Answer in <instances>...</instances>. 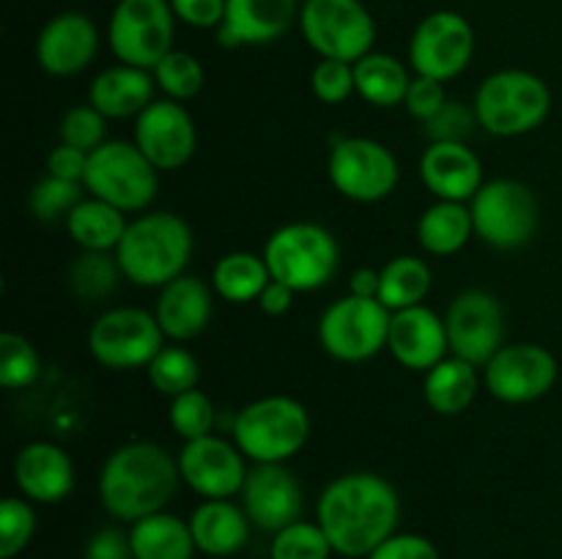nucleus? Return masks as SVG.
Listing matches in <instances>:
<instances>
[{
    "label": "nucleus",
    "mask_w": 562,
    "mask_h": 559,
    "mask_svg": "<svg viewBox=\"0 0 562 559\" xmlns=\"http://www.w3.org/2000/svg\"><path fill=\"white\" fill-rule=\"evenodd\" d=\"M379 269L360 266L349 280V294L360 299H379Z\"/></svg>",
    "instance_id": "52"
},
{
    "label": "nucleus",
    "mask_w": 562,
    "mask_h": 559,
    "mask_svg": "<svg viewBox=\"0 0 562 559\" xmlns=\"http://www.w3.org/2000/svg\"><path fill=\"white\" fill-rule=\"evenodd\" d=\"M228 0H170L176 20L190 27H220Z\"/></svg>",
    "instance_id": "48"
},
{
    "label": "nucleus",
    "mask_w": 562,
    "mask_h": 559,
    "mask_svg": "<svg viewBox=\"0 0 562 559\" xmlns=\"http://www.w3.org/2000/svg\"><path fill=\"white\" fill-rule=\"evenodd\" d=\"M165 340L157 316L143 307H110L88 329V351L108 370H146Z\"/></svg>",
    "instance_id": "11"
},
{
    "label": "nucleus",
    "mask_w": 562,
    "mask_h": 559,
    "mask_svg": "<svg viewBox=\"0 0 562 559\" xmlns=\"http://www.w3.org/2000/svg\"><path fill=\"white\" fill-rule=\"evenodd\" d=\"M558 360L538 343H505L483 365V387L499 403H532L558 384Z\"/></svg>",
    "instance_id": "15"
},
{
    "label": "nucleus",
    "mask_w": 562,
    "mask_h": 559,
    "mask_svg": "<svg viewBox=\"0 0 562 559\" xmlns=\"http://www.w3.org/2000/svg\"><path fill=\"white\" fill-rule=\"evenodd\" d=\"M135 146L159 173L184 168L198 146L190 110L173 99H154L135 118Z\"/></svg>",
    "instance_id": "18"
},
{
    "label": "nucleus",
    "mask_w": 562,
    "mask_h": 559,
    "mask_svg": "<svg viewBox=\"0 0 562 559\" xmlns=\"http://www.w3.org/2000/svg\"><path fill=\"white\" fill-rule=\"evenodd\" d=\"M409 71L398 58L387 53L371 49L355 64V88L362 102L373 104L379 110H390L404 104L409 91Z\"/></svg>",
    "instance_id": "32"
},
{
    "label": "nucleus",
    "mask_w": 562,
    "mask_h": 559,
    "mask_svg": "<svg viewBox=\"0 0 562 559\" xmlns=\"http://www.w3.org/2000/svg\"><path fill=\"white\" fill-rule=\"evenodd\" d=\"M272 274H269L263 255L247 250L225 252L212 269V288L220 299L228 305H247L258 301L261 290L267 288Z\"/></svg>",
    "instance_id": "33"
},
{
    "label": "nucleus",
    "mask_w": 562,
    "mask_h": 559,
    "mask_svg": "<svg viewBox=\"0 0 562 559\" xmlns=\"http://www.w3.org/2000/svg\"><path fill=\"white\" fill-rule=\"evenodd\" d=\"M475 126H477L475 107H467V104L448 99V104H445V107L426 124V135L431 137V142L434 140L467 142V137L475 132Z\"/></svg>",
    "instance_id": "45"
},
{
    "label": "nucleus",
    "mask_w": 562,
    "mask_h": 559,
    "mask_svg": "<svg viewBox=\"0 0 562 559\" xmlns=\"http://www.w3.org/2000/svg\"><path fill=\"white\" fill-rule=\"evenodd\" d=\"M42 376L36 345L20 332L0 334V384L3 389H27Z\"/></svg>",
    "instance_id": "38"
},
{
    "label": "nucleus",
    "mask_w": 562,
    "mask_h": 559,
    "mask_svg": "<svg viewBox=\"0 0 562 559\" xmlns=\"http://www.w3.org/2000/svg\"><path fill=\"white\" fill-rule=\"evenodd\" d=\"M121 274L115 252H80L69 266V288L82 301H102L119 288Z\"/></svg>",
    "instance_id": "35"
},
{
    "label": "nucleus",
    "mask_w": 562,
    "mask_h": 559,
    "mask_svg": "<svg viewBox=\"0 0 562 559\" xmlns=\"http://www.w3.org/2000/svg\"><path fill=\"white\" fill-rule=\"evenodd\" d=\"M86 197V184L80 181H66L58 175H44L33 184L27 206L38 223H58L71 214V208Z\"/></svg>",
    "instance_id": "39"
},
{
    "label": "nucleus",
    "mask_w": 562,
    "mask_h": 559,
    "mask_svg": "<svg viewBox=\"0 0 562 559\" xmlns=\"http://www.w3.org/2000/svg\"><path fill=\"white\" fill-rule=\"evenodd\" d=\"M130 543L135 559H192L198 551L190 521L165 510L135 521L130 529Z\"/></svg>",
    "instance_id": "30"
},
{
    "label": "nucleus",
    "mask_w": 562,
    "mask_h": 559,
    "mask_svg": "<svg viewBox=\"0 0 562 559\" xmlns=\"http://www.w3.org/2000/svg\"><path fill=\"white\" fill-rule=\"evenodd\" d=\"M379 301L390 312L423 305L431 290V269L417 255H398L379 269Z\"/></svg>",
    "instance_id": "34"
},
{
    "label": "nucleus",
    "mask_w": 562,
    "mask_h": 559,
    "mask_svg": "<svg viewBox=\"0 0 562 559\" xmlns=\"http://www.w3.org/2000/svg\"><path fill=\"white\" fill-rule=\"evenodd\" d=\"M179 458L162 444L137 438L113 449L102 464L99 502L115 521L135 524L146 515L162 513L179 491Z\"/></svg>",
    "instance_id": "2"
},
{
    "label": "nucleus",
    "mask_w": 562,
    "mask_h": 559,
    "mask_svg": "<svg viewBox=\"0 0 562 559\" xmlns=\"http://www.w3.org/2000/svg\"><path fill=\"white\" fill-rule=\"evenodd\" d=\"M214 312V288L195 274H181L159 288L154 316L159 329L173 343H187L206 332Z\"/></svg>",
    "instance_id": "24"
},
{
    "label": "nucleus",
    "mask_w": 562,
    "mask_h": 559,
    "mask_svg": "<svg viewBox=\"0 0 562 559\" xmlns=\"http://www.w3.org/2000/svg\"><path fill=\"white\" fill-rule=\"evenodd\" d=\"M250 518L231 499H203L190 515L195 548L206 557H234L250 540Z\"/></svg>",
    "instance_id": "27"
},
{
    "label": "nucleus",
    "mask_w": 562,
    "mask_h": 559,
    "mask_svg": "<svg viewBox=\"0 0 562 559\" xmlns=\"http://www.w3.org/2000/svg\"><path fill=\"white\" fill-rule=\"evenodd\" d=\"M157 82L148 69L115 64L99 71L88 88V104L99 110L108 121L137 118L154 102Z\"/></svg>",
    "instance_id": "26"
},
{
    "label": "nucleus",
    "mask_w": 562,
    "mask_h": 559,
    "mask_svg": "<svg viewBox=\"0 0 562 559\" xmlns=\"http://www.w3.org/2000/svg\"><path fill=\"white\" fill-rule=\"evenodd\" d=\"M14 486L27 502L58 504L75 491V464L53 442H31L14 458Z\"/></svg>",
    "instance_id": "25"
},
{
    "label": "nucleus",
    "mask_w": 562,
    "mask_h": 559,
    "mask_svg": "<svg viewBox=\"0 0 562 559\" xmlns=\"http://www.w3.org/2000/svg\"><path fill=\"white\" fill-rule=\"evenodd\" d=\"M261 255L272 280L296 294L324 288L340 266L338 239L318 223L280 225L267 239Z\"/></svg>",
    "instance_id": "6"
},
{
    "label": "nucleus",
    "mask_w": 562,
    "mask_h": 559,
    "mask_svg": "<svg viewBox=\"0 0 562 559\" xmlns=\"http://www.w3.org/2000/svg\"><path fill=\"white\" fill-rule=\"evenodd\" d=\"M195 236L187 219L173 212H143L130 219L115 261L121 274L137 288H162L181 277L192 258Z\"/></svg>",
    "instance_id": "3"
},
{
    "label": "nucleus",
    "mask_w": 562,
    "mask_h": 559,
    "mask_svg": "<svg viewBox=\"0 0 562 559\" xmlns=\"http://www.w3.org/2000/svg\"><path fill=\"white\" fill-rule=\"evenodd\" d=\"M88 157H91V153L82 151V148L69 146V142H58L47 157V173L66 181H80L82 184L88 170Z\"/></svg>",
    "instance_id": "50"
},
{
    "label": "nucleus",
    "mask_w": 562,
    "mask_h": 559,
    "mask_svg": "<svg viewBox=\"0 0 562 559\" xmlns=\"http://www.w3.org/2000/svg\"><path fill=\"white\" fill-rule=\"evenodd\" d=\"M82 184L88 195L124 214H143L159 192V170L148 162L135 140H108L88 157Z\"/></svg>",
    "instance_id": "7"
},
{
    "label": "nucleus",
    "mask_w": 562,
    "mask_h": 559,
    "mask_svg": "<svg viewBox=\"0 0 562 559\" xmlns=\"http://www.w3.org/2000/svg\"><path fill=\"white\" fill-rule=\"evenodd\" d=\"M390 318L379 299L346 294L318 318V343L338 362H366L387 349Z\"/></svg>",
    "instance_id": "13"
},
{
    "label": "nucleus",
    "mask_w": 562,
    "mask_h": 559,
    "mask_svg": "<svg viewBox=\"0 0 562 559\" xmlns=\"http://www.w3.org/2000/svg\"><path fill=\"white\" fill-rule=\"evenodd\" d=\"M64 223L66 233L82 252H115V247L124 239L130 219L121 208L88 195L71 208Z\"/></svg>",
    "instance_id": "29"
},
{
    "label": "nucleus",
    "mask_w": 562,
    "mask_h": 559,
    "mask_svg": "<svg viewBox=\"0 0 562 559\" xmlns=\"http://www.w3.org/2000/svg\"><path fill=\"white\" fill-rule=\"evenodd\" d=\"M151 75L159 91L165 93V99H173V102H190L203 91V82H206L201 60L187 53V49H170L154 66Z\"/></svg>",
    "instance_id": "37"
},
{
    "label": "nucleus",
    "mask_w": 562,
    "mask_h": 559,
    "mask_svg": "<svg viewBox=\"0 0 562 559\" xmlns=\"http://www.w3.org/2000/svg\"><path fill=\"white\" fill-rule=\"evenodd\" d=\"M475 236L470 203L437 201L417 219V241L426 252L437 258L456 255Z\"/></svg>",
    "instance_id": "31"
},
{
    "label": "nucleus",
    "mask_w": 562,
    "mask_h": 559,
    "mask_svg": "<svg viewBox=\"0 0 562 559\" xmlns=\"http://www.w3.org/2000/svg\"><path fill=\"white\" fill-rule=\"evenodd\" d=\"M450 354L483 367L505 345L503 301L483 288H467L445 312Z\"/></svg>",
    "instance_id": "16"
},
{
    "label": "nucleus",
    "mask_w": 562,
    "mask_h": 559,
    "mask_svg": "<svg viewBox=\"0 0 562 559\" xmlns=\"http://www.w3.org/2000/svg\"><path fill=\"white\" fill-rule=\"evenodd\" d=\"M387 351L406 370L428 373L445 356H450L445 318H439L426 305L393 312V318H390Z\"/></svg>",
    "instance_id": "21"
},
{
    "label": "nucleus",
    "mask_w": 562,
    "mask_h": 559,
    "mask_svg": "<svg viewBox=\"0 0 562 559\" xmlns=\"http://www.w3.org/2000/svg\"><path fill=\"white\" fill-rule=\"evenodd\" d=\"M176 14L170 0H119L108 38L119 64L151 71L173 49Z\"/></svg>",
    "instance_id": "12"
},
{
    "label": "nucleus",
    "mask_w": 562,
    "mask_h": 559,
    "mask_svg": "<svg viewBox=\"0 0 562 559\" xmlns=\"http://www.w3.org/2000/svg\"><path fill=\"white\" fill-rule=\"evenodd\" d=\"M231 433L252 464H285L300 455L311 438V414L300 400L267 395L236 411Z\"/></svg>",
    "instance_id": "4"
},
{
    "label": "nucleus",
    "mask_w": 562,
    "mask_h": 559,
    "mask_svg": "<svg viewBox=\"0 0 562 559\" xmlns=\"http://www.w3.org/2000/svg\"><path fill=\"white\" fill-rule=\"evenodd\" d=\"M99 33L82 11H60L36 36V64L49 77H75L93 64Z\"/></svg>",
    "instance_id": "20"
},
{
    "label": "nucleus",
    "mask_w": 562,
    "mask_h": 559,
    "mask_svg": "<svg viewBox=\"0 0 562 559\" xmlns=\"http://www.w3.org/2000/svg\"><path fill=\"white\" fill-rule=\"evenodd\" d=\"M300 0H228L217 44L234 49L278 42L300 20Z\"/></svg>",
    "instance_id": "22"
},
{
    "label": "nucleus",
    "mask_w": 562,
    "mask_h": 559,
    "mask_svg": "<svg viewBox=\"0 0 562 559\" xmlns=\"http://www.w3.org/2000/svg\"><path fill=\"white\" fill-rule=\"evenodd\" d=\"M448 104V93H445V82L431 80V77L415 75L409 82V91H406L404 107L420 124H428L439 110Z\"/></svg>",
    "instance_id": "46"
},
{
    "label": "nucleus",
    "mask_w": 562,
    "mask_h": 559,
    "mask_svg": "<svg viewBox=\"0 0 562 559\" xmlns=\"http://www.w3.org/2000/svg\"><path fill=\"white\" fill-rule=\"evenodd\" d=\"M420 179L437 201L470 203L486 181L483 162L467 142L434 140L420 157Z\"/></svg>",
    "instance_id": "23"
},
{
    "label": "nucleus",
    "mask_w": 562,
    "mask_h": 559,
    "mask_svg": "<svg viewBox=\"0 0 562 559\" xmlns=\"http://www.w3.org/2000/svg\"><path fill=\"white\" fill-rule=\"evenodd\" d=\"M294 294L296 290H291L289 285L278 283V280H269V285L258 296V307L267 316H285L291 310V305H294Z\"/></svg>",
    "instance_id": "51"
},
{
    "label": "nucleus",
    "mask_w": 562,
    "mask_h": 559,
    "mask_svg": "<svg viewBox=\"0 0 562 559\" xmlns=\"http://www.w3.org/2000/svg\"><path fill=\"white\" fill-rule=\"evenodd\" d=\"M36 535V513L25 497H5L0 504V559H14Z\"/></svg>",
    "instance_id": "42"
},
{
    "label": "nucleus",
    "mask_w": 562,
    "mask_h": 559,
    "mask_svg": "<svg viewBox=\"0 0 562 559\" xmlns=\"http://www.w3.org/2000/svg\"><path fill=\"white\" fill-rule=\"evenodd\" d=\"M366 559H442V554L428 537L412 535V532H395Z\"/></svg>",
    "instance_id": "47"
},
{
    "label": "nucleus",
    "mask_w": 562,
    "mask_h": 559,
    "mask_svg": "<svg viewBox=\"0 0 562 559\" xmlns=\"http://www.w3.org/2000/svg\"><path fill=\"white\" fill-rule=\"evenodd\" d=\"M168 422L184 442H192V438L212 436L214 425H217V409H214L212 398L195 387L170 398Z\"/></svg>",
    "instance_id": "40"
},
{
    "label": "nucleus",
    "mask_w": 562,
    "mask_h": 559,
    "mask_svg": "<svg viewBox=\"0 0 562 559\" xmlns=\"http://www.w3.org/2000/svg\"><path fill=\"white\" fill-rule=\"evenodd\" d=\"M329 554L335 551L318 521H294L269 543V559H329Z\"/></svg>",
    "instance_id": "41"
},
{
    "label": "nucleus",
    "mask_w": 562,
    "mask_h": 559,
    "mask_svg": "<svg viewBox=\"0 0 562 559\" xmlns=\"http://www.w3.org/2000/svg\"><path fill=\"white\" fill-rule=\"evenodd\" d=\"M82 559H135L130 532L119 529V526H104V529L93 532L88 537Z\"/></svg>",
    "instance_id": "49"
},
{
    "label": "nucleus",
    "mask_w": 562,
    "mask_h": 559,
    "mask_svg": "<svg viewBox=\"0 0 562 559\" xmlns=\"http://www.w3.org/2000/svg\"><path fill=\"white\" fill-rule=\"evenodd\" d=\"M329 184L355 203H379L395 192L401 164L384 142L373 137H335L327 159Z\"/></svg>",
    "instance_id": "10"
},
{
    "label": "nucleus",
    "mask_w": 562,
    "mask_h": 559,
    "mask_svg": "<svg viewBox=\"0 0 562 559\" xmlns=\"http://www.w3.org/2000/svg\"><path fill=\"white\" fill-rule=\"evenodd\" d=\"M401 518V497L390 480L373 471H349L329 482L316 502V521L335 554L366 559Z\"/></svg>",
    "instance_id": "1"
},
{
    "label": "nucleus",
    "mask_w": 562,
    "mask_h": 559,
    "mask_svg": "<svg viewBox=\"0 0 562 559\" xmlns=\"http://www.w3.org/2000/svg\"><path fill=\"white\" fill-rule=\"evenodd\" d=\"M311 88L322 104H344L351 93H357L355 64L322 58L311 75Z\"/></svg>",
    "instance_id": "44"
},
{
    "label": "nucleus",
    "mask_w": 562,
    "mask_h": 559,
    "mask_svg": "<svg viewBox=\"0 0 562 559\" xmlns=\"http://www.w3.org/2000/svg\"><path fill=\"white\" fill-rule=\"evenodd\" d=\"M475 55V31L459 11H434L415 27L409 66L415 75L448 82L464 75Z\"/></svg>",
    "instance_id": "14"
},
{
    "label": "nucleus",
    "mask_w": 562,
    "mask_h": 559,
    "mask_svg": "<svg viewBox=\"0 0 562 559\" xmlns=\"http://www.w3.org/2000/svg\"><path fill=\"white\" fill-rule=\"evenodd\" d=\"M146 376L151 381V387L159 395H168L176 398L181 392H190L201 381V365H198V356L192 354L184 345H165L146 367Z\"/></svg>",
    "instance_id": "36"
},
{
    "label": "nucleus",
    "mask_w": 562,
    "mask_h": 559,
    "mask_svg": "<svg viewBox=\"0 0 562 559\" xmlns=\"http://www.w3.org/2000/svg\"><path fill=\"white\" fill-rule=\"evenodd\" d=\"M477 239L494 250H519L536 236L541 206L525 181L492 179L470 201Z\"/></svg>",
    "instance_id": "8"
},
{
    "label": "nucleus",
    "mask_w": 562,
    "mask_h": 559,
    "mask_svg": "<svg viewBox=\"0 0 562 559\" xmlns=\"http://www.w3.org/2000/svg\"><path fill=\"white\" fill-rule=\"evenodd\" d=\"M239 497L250 524L272 535L300 521L305 507L300 480L285 464L252 466Z\"/></svg>",
    "instance_id": "19"
},
{
    "label": "nucleus",
    "mask_w": 562,
    "mask_h": 559,
    "mask_svg": "<svg viewBox=\"0 0 562 559\" xmlns=\"http://www.w3.org/2000/svg\"><path fill=\"white\" fill-rule=\"evenodd\" d=\"M179 458L181 482L203 499H234L245 488L247 458L236 442L223 436H203L184 442Z\"/></svg>",
    "instance_id": "17"
},
{
    "label": "nucleus",
    "mask_w": 562,
    "mask_h": 559,
    "mask_svg": "<svg viewBox=\"0 0 562 559\" xmlns=\"http://www.w3.org/2000/svg\"><path fill=\"white\" fill-rule=\"evenodd\" d=\"M477 126L494 137H519L536 132L552 113V91L538 75L527 69H503L477 85Z\"/></svg>",
    "instance_id": "5"
},
{
    "label": "nucleus",
    "mask_w": 562,
    "mask_h": 559,
    "mask_svg": "<svg viewBox=\"0 0 562 559\" xmlns=\"http://www.w3.org/2000/svg\"><path fill=\"white\" fill-rule=\"evenodd\" d=\"M300 31L318 58L357 64L376 42V22L362 0H305Z\"/></svg>",
    "instance_id": "9"
},
{
    "label": "nucleus",
    "mask_w": 562,
    "mask_h": 559,
    "mask_svg": "<svg viewBox=\"0 0 562 559\" xmlns=\"http://www.w3.org/2000/svg\"><path fill=\"white\" fill-rule=\"evenodd\" d=\"M481 381V367L450 354L426 373L423 395H426L428 409L442 417H456L470 409Z\"/></svg>",
    "instance_id": "28"
},
{
    "label": "nucleus",
    "mask_w": 562,
    "mask_h": 559,
    "mask_svg": "<svg viewBox=\"0 0 562 559\" xmlns=\"http://www.w3.org/2000/svg\"><path fill=\"white\" fill-rule=\"evenodd\" d=\"M58 135L60 142H69V146L91 153L108 142V118L93 104H77L64 113Z\"/></svg>",
    "instance_id": "43"
}]
</instances>
